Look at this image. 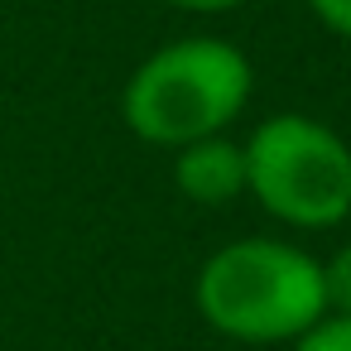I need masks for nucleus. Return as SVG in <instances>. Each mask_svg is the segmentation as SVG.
<instances>
[{"label":"nucleus","instance_id":"nucleus-2","mask_svg":"<svg viewBox=\"0 0 351 351\" xmlns=\"http://www.w3.org/2000/svg\"><path fill=\"white\" fill-rule=\"evenodd\" d=\"M250 97V63L221 39H183L154 53L125 87V121L154 145L217 135Z\"/></svg>","mask_w":351,"mask_h":351},{"label":"nucleus","instance_id":"nucleus-7","mask_svg":"<svg viewBox=\"0 0 351 351\" xmlns=\"http://www.w3.org/2000/svg\"><path fill=\"white\" fill-rule=\"evenodd\" d=\"M308 5H313V15L327 29H337L341 39H351V0H308Z\"/></svg>","mask_w":351,"mask_h":351},{"label":"nucleus","instance_id":"nucleus-5","mask_svg":"<svg viewBox=\"0 0 351 351\" xmlns=\"http://www.w3.org/2000/svg\"><path fill=\"white\" fill-rule=\"evenodd\" d=\"M293 351H351V313L317 317L308 332H298V346Z\"/></svg>","mask_w":351,"mask_h":351},{"label":"nucleus","instance_id":"nucleus-8","mask_svg":"<svg viewBox=\"0 0 351 351\" xmlns=\"http://www.w3.org/2000/svg\"><path fill=\"white\" fill-rule=\"evenodd\" d=\"M169 5H178V10H202V15H212V10H231V5H241V0H169Z\"/></svg>","mask_w":351,"mask_h":351},{"label":"nucleus","instance_id":"nucleus-4","mask_svg":"<svg viewBox=\"0 0 351 351\" xmlns=\"http://www.w3.org/2000/svg\"><path fill=\"white\" fill-rule=\"evenodd\" d=\"M173 173H178V188H183L193 202L217 207V202H231V197L245 188V149L231 145V140L207 135V140L183 145Z\"/></svg>","mask_w":351,"mask_h":351},{"label":"nucleus","instance_id":"nucleus-6","mask_svg":"<svg viewBox=\"0 0 351 351\" xmlns=\"http://www.w3.org/2000/svg\"><path fill=\"white\" fill-rule=\"evenodd\" d=\"M322 293H327V308L337 313H351V245L332 255V265L322 269Z\"/></svg>","mask_w":351,"mask_h":351},{"label":"nucleus","instance_id":"nucleus-3","mask_svg":"<svg viewBox=\"0 0 351 351\" xmlns=\"http://www.w3.org/2000/svg\"><path fill=\"white\" fill-rule=\"evenodd\" d=\"M250 193L293 226H332L351 212V149L308 116H274L245 145Z\"/></svg>","mask_w":351,"mask_h":351},{"label":"nucleus","instance_id":"nucleus-1","mask_svg":"<svg viewBox=\"0 0 351 351\" xmlns=\"http://www.w3.org/2000/svg\"><path fill=\"white\" fill-rule=\"evenodd\" d=\"M202 317L241 341H284L308 332L322 308V265L279 241H241L217 250L197 274Z\"/></svg>","mask_w":351,"mask_h":351}]
</instances>
